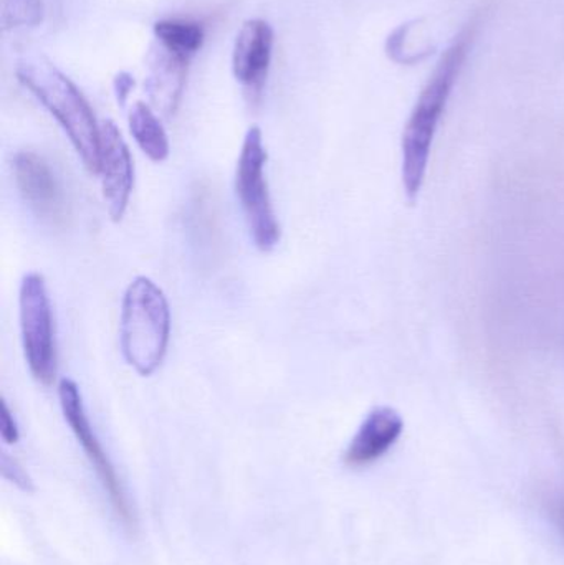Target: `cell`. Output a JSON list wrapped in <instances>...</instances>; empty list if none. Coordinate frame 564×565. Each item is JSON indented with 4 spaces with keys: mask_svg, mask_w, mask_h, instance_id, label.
I'll return each mask as SVG.
<instances>
[{
    "mask_svg": "<svg viewBox=\"0 0 564 565\" xmlns=\"http://www.w3.org/2000/svg\"><path fill=\"white\" fill-rule=\"evenodd\" d=\"M13 179L30 211L46 224H65L70 215L68 201L62 182L52 166L33 151L17 152L12 162Z\"/></svg>",
    "mask_w": 564,
    "mask_h": 565,
    "instance_id": "7",
    "label": "cell"
},
{
    "mask_svg": "<svg viewBox=\"0 0 564 565\" xmlns=\"http://www.w3.org/2000/svg\"><path fill=\"white\" fill-rule=\"evenodd\" d=\"M473 30L467 29L444 53L436 72L421 93L403 136V182L409 201L423 189L429 164L430 148L457 76L466 62Z\"/></svg>",
    "mask_w": 564,
    "mask_h": 565,
    "instance_id": "1",
    "label": "cell"
},
{
    "mask_svg": "<svg viewBox=\"0 0 564 565\" xmlns=\"http://www.w3.org/2000/svg\"><path fill=\"white\" fill-rule=\"evenodd\" d=\"M265 166L267 149L264 146V136L260 128L252 126L245 135L238 156L235 194L241 202L255 247L262 252H272L280 242L281 231L272 205Z\"/></svg>",
    "mask_w": 564,
    "mask_h": 565,
    "instance_id": "4",
    "label": "cell"
},
{
    "mask_svg": "<svg viewBox=\"0 0 564 565\" xmlns=\"http://www.w3.org/2000/svg\"><path fill=\"white\" fill-rule=\"evenodd\" d=\"M58 398L63 417L72 428L78 444L82 445L89 463L95 468L96 477L102 481L103 490L108 494L109 503H111L116 516L121 520L125 526H135L136 521L131 503L126 497L125 487H123L111 460L103 450L102 444H99L98 437H96L95 430L89 424L78 385L72 379H62L58 385Z\"/></svg>",
    "mask_w": 564,
    "mask_h": 565,
    "instance_id": "6",
    "label": "cell"
},
{
    "mask_svg": "<svg viewBox=\"0 0 564 565\" xmlns=\"http://www.w3.org/2000/svg\"><path fill=\"white\" fill-rule=\"evenodd\" d=\"M404 422L391 407H377L368 414L344 451V463L363 468L383 458L403 435Z\"/></svg>",
    "mask_w": 564,
    "mask_h": 565,
    "instance_id": "10",
    "label": "cell"
},
{
    "mask_svg": "<svg viewBox=\"0 0 564 565\" xmlns=\"http://www.w3.org/2000/svg\"><path fill=\"white\" fill-rule=\"evenodd\" d=\"M543 504H545L550 521L555 524L556 531L562 534L564 540V491H552L546 494Z\"/></svg>",
    "mask_w": 564,
    "mask_h": 565,
    "instance_id": "15",
    "label": "cell"
},
{
    "mask_svg": "<svg viewBox=\"0 0 564 565\" xmlns=\"http://www.w3.org/2000/svg\"><path fill=\"white\" fill-rule=\"evenodd\" d=\"M0 434H2V440L7 445H13L19 441L20 431L19 425H17L15 417H13L12 411H10L7 402H2V415H0Z\"/></svg>",
    "mask_w": 564,
    "mask_h": 565,
    "instance_id": "16",
    "label": "cell"
},
{
    "mask_svg": "<svg viewBox=\"0 0 564 565\" xmlns=\"http://www.w3.org/2000/svg\"><path fill=\"white\" fill-rule=\"evenodd\" d=\"M2 471L3 477L9 478V480L12 481L13 484H17V487L22 488V490H30V488H32L29 475H26L25 471L22 470V467H20V465H17L15 460H10V458L7 457L6 454H3L2 457Z\"/></svg>",
    "mask_w": 564,
    "mask_h": 565,
    "instance_id": "17",
    "label": "cell"
},
{
    "mask_svg": "<svg viewBox=\"0 0 564 565\" xmlns=\"http://www.w3.org/2000/svg\"><path fill=\"white\" fill-rule=\"evenodd\" d=\"M188 63V60L172 55L161 45L152 53L151 73L145 86L152 105L164 116H172L178 109L184 92Z\"/></svg>",
    "mask_w": 564,
    "mask_h": 565,
    "instance_id": "11",
    "label": "cell"
},
{
    "mask_svg": "<svg viewBox=\"0 0 564 565\" xmlns=\"http://www.w3.org/2000/svg\"><path fill=\"white\" fill-rule=\"evenodd\" d=\"M274 43V29L262 19L247 20L237 33L232 53V70L237 82L251 96L260 95L267 82Z\"/></svg>",
    "mask_w": 564,
    "mask_h": 565,
    "instance_id": "9",
    "label": "cell"
},
{
    "mask_svg": "<svg viewBox=\"0 0 564 565\" xmlns=\"http://www.w3.org/2000/svg\"><path fill=\"white\" fill-rule=\"evenodd\" d=\"M45 9L42 0H2L3 29H23L42 23Z\"/></svg>",
    "mask_w": 564,
    "mask_h": 565,
    "instance_id": "14",
    "label": "cell"
},
{
    "mask_svg": "<svg viewBox=\"0 0 564 565\" xmlns=\"http://www.w3.org/2000/svg\"><path fill=\"white\" fill-rule=\"evenodd\" d=\"M19 82L49 109L92 174L99 171V126L75 83L43 58L17 66Z\"/></svg>",
    "mask_w": 564,
    "mask_h": 565,
    "instance_id": "2",
    "label": "cell"
},
{
    "mask_svg": "<svg viewBox=\"0 0 564 565\" xmlns=\"http://www.w3.org/2000/svg\"><path fill=\"white\" fill-rule=\"evenodd\" d=\"M103 199L113 222H121L135 188L131 151L118 126L105 121L99 126V171Z\"/></svg>",
    "mask_w": 564,
    "mask_h": 565,
    "instance_id": "8",
    "label": "cell"
},
{
    "mask_svg": "<svg viewBox=\"0 0 564 565\" xmlns=\"http://www.w3.org/2000/svg\"><path fill=\"white\" fill-rule=\"evenodd\" d=\"M129 131L136 145L151 161L164 162L169 158L171 146L168 132L151 106L141 102L135 103L129 111Z\"/></svg>",
    "mask_w": 564,
    "mask_h": 565,
    "instance_id": "12",
    "label": "cell"
},
{
    "mask_svg": "<svg viewBox=\"0 0 564 565\" xmlns=\"http://www.w3.org/2000/svg\"><path fill=\"white\" fill-rule=\"evenodd\" d=\"M23 355L33 379L53 384L56 375L55 322L46 282L40 274L23 277L19 292Z\"/></svg>",
    "mask_w": 564,
    "mask_h": 565,
    "instance_id": "5",
    "label": "cell"
},
{
    "mask_svg": "<svg viewBox=\"0 0 564 565\" xmlns=\"http://www.w3.org/2000/svg\"><path fill=\"white\" fill-rule=\"evenodd\" d=\"M155 36L162 49L189 62L204 45L205 32L195 20L166 19L155 23Z\"/></svg>",
    "mask_w": 564,
    "mask_h": 565,
    "instance_id": "13",
    "label": "cell"
},
{
    "mask_svg": "<svg viewBox=\"0 0 564 565\" xmlns=\"http://www.w3.org/2000/svg\"><path fill=\"white\" fill-rule=\"evenodd\" d=\"M171 339V308L164 291L146 277L126 288L119 318V342L125 361L139 375L155 374L164 361Z\"/></svg>",
    "mask_w": 564,
    "mask_h": 565,
    "instance_id": "3",
    "label": "cell"
},
{
    "mask_svg": "<svg viewBox=\"0 0 564 565\" xmlns=\"http://www.w3.org/2000/svg\"><path fill=\"white\" fill-rule=\"evenodd\" d=\"M135 88V78L128 72H121L115 78V95L119 105L125 106L128 102L129 93Z\"/></svg>",
    "mask_w": 564,
    "mask_h": 565,
    "instance_id": "18",
    "label": "cell"
}]
</instances>
